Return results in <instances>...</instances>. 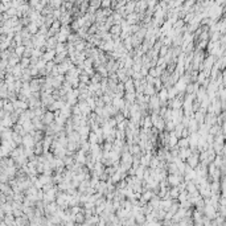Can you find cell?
Returning <instances> with one entry per match:
<instances>
[{"label":"cell","mask_w":226,"mask_h":226,"mask_svg":"<svg viewBox=\"0 0 226 226\" xmlns=\"http://www.w3.org/2000/svg\"><path fill=\"white\" fill-rule=\"evenodd\" d=\"M54 119H56V114L52 111H49V110L41 116V121L44 122L45 126H50L52 123H54Z\"/></svg>","instance_id":"6da1fadb"},{"label":"cell","mask_w":226,"mask_h":226,"mask_svg":"<svg viewBox=\"0 0 226 226\" xmlns=\"http://www.w3.org/2000/svg\"><path fill=\"white\" fill-rule=\"evenodd\" d=\"M155 93H156L155 86L147 84V86H145V89H144V95H147V97H154Z\"/></svg>","instance_id":"7a4b0ae2"},{"label":"cell","mask_w":226,"mask_h":226,"mask_svg":"<svg viewBox=\"0 0 226 226\" xmlns=\"http://www.w3.org/2000/svg\"><path fill=\"white\" fill-rule=\"evenodd\" d=\"M143 126H144V130H151L152 127H154V123H152L151 116L145 115L144 118H143Z\"/></svg>","instance_id":"3957f363"},{"label":"cell","mask_w":226,"mask_h":226,"mask_svg":"<svg viewBox=\"0 0 226 226\" xmlns=\"http://www.w3.org/2000/svg\"><path fill=\"white\" fill-rule=\"evenodd\" d=\"M180 181L181 180H180V177H179V175H169L167 179V182L171 185H177Z\"/></svg>","instance_id":"277c9868"},{"label":"cell","mask_w":226,"mask_h":226,"mask_svg":"<svg viewBox=\"0 0 226 226\" xmlns=\"http://www.w3.org/2000/svg\"><path fill=\"white\" fill-rule=\"evenodd\" d=\"M189 144H191V143H189V138H181L180 140H179L177 147H180V149H185V148H188Z\"/></svg>","instance_id":"5b68a950"},{"label":"cell","mask_w":226,"mask_h":226,"mask_svg":"<svg viewBox=\"0 0 226 226\" xmlns=\"http://www.w3.org/2000/svg\"><path fill=\"white\" fill-rule=\"evenodd\" d=\"M197 163H198V157H197L196 155H192L191 157L188 159V165H189L191 168H194L196 165H197Z\"/></svg>","instance_id":"8992f818"},{"label":"cell","mask_w":226,"mask_h":226,"mask_svg":"<svg viewBox=\"0 0 226 226\" xmlns=\"http://www.w3.org/2000/svg\"><path fill=\"white\" fill-rule=\"evenodd\" d=\"M168 53H169V48H168V46H165V45H163V46H161V49H160V52H159V56L164 58L165 56L168 54Z\"/></svg>","instance_id":"52a82bcc"},{"label":"cell","mask_w":226,"mask_h":226,"mask_svg":"<svg viewBox=\"0 0 226 226\" xmlns=\"http://www.w3.org/2000/svg\"><path fill=\"white\" fill-rule=\"evenodd\" d=\"M114 118H115V121H116V123H118V124L126 121V119H124V115H123V112H118V114H116Z\"/></svg>","instance_id":"ba28073f"},{"label":"cell","mask_w":226,"mask_h":226,"mask_svg":"<svg viewBox=\"0 0 226 226\" xmlns=\"http://www.w3.org/2000/svg\"><path fill=\"white\" fill-rule=\"evenodd\" d=\"M106 173L114 176V175L116 173V172H115V168H112V167H107V168H106Z\"/></svg>","instance_id":"9c48e42d"}]
</instances>
